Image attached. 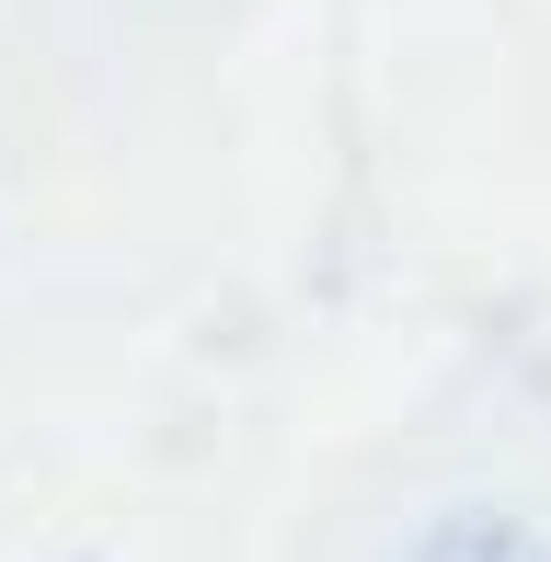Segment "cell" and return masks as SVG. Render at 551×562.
Here are the masks:
<instances>
[{
	"instance_id": "1",
	"label": "cell",
	"mask_w": 551,
	"mask_h": 562,
	"mask_svg": "<svg viewBox=\"0 0 551 562\" xmlns=\"http://www.w3.org/2000/svg\"><path fill=\"white\" fill-rule=\"evenodd\" d=\"M414 562H540V551H529V528H517V517L471 505V517H448V528H437V540H425Z\"/></svg>"
}]
</instances>
